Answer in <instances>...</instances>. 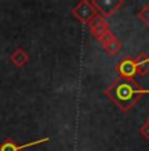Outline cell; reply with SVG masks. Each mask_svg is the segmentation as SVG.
<instances>
[{
  "instance_id": "obj_12",
  "label": "cell",
  "mask_w": 149,
  "mask_h": 151,
  "mask_svg": "<svg viewBox=\"0 0 149 151\" xmlns=\"http://www.w3.org/2000/svg\"><path fill=\"white\" fill-rule=\"evenodd\" d=\"M145 122H147V124H149V116L147 117V121H145Z\"/></svg>"
},
{
  "instance_id": "obj_7",
  "label": "cell",
  "mask_w": 149,
  "mask_h": 151,
  "mask_svg": "<svg viewBox=\"0 0 149 151\" xmlns=\"http://www.w3.org/2000/svg\"><path fill=\"white\" fill-rule=\"evenodd\" d=\"M99 41L102 42L104 51H106L108 55H116L121 50V42L116 38L115 34H113L111 30L107 34H104Z\"/></svg>"
},
{
  "instance_id": "obj_4",
  "label": "cell",
  "mask_w": 149,
  "mask_h": 151,
  "mask_svg": "<svg viewBox=\"0 0 149 151\" xmlns=\"http://www.w3.org/2000/svg\"><path fill=\"white\" fill-rule=\"evenodd\" d=\"M115 71L119 74V78L123 79H135L137 75V66L135 58H123L120 62L115 66Z\"/></svg>"
},
{
  "instance_id": "obj_3",
  "label": "cell",
  "mask_w": 149,
  "mask_h": 151,
  "mask_svg": "<svg viewBox=\"0 0 149 151\" xmlns=\"http://www.w3.org/2000/svg\"><path fill=\"white\" fill-rule=\"evenodd\" d=\"M91 4L94 5L96 12H100L102 16L106 19L118 12L124 1L123 0H92Z\"/></svg>"
},
{
  "instance_id": "obj_5",
  "label": "cell",
  "mask_w": 149,
  "mask_h": 151,
  "mask_svg": "<svg viewBox=\"0 0 149 151\" xmlns=\"http://www.w3.org/2000/svg\"><path fill=\"white\" fill-rule=\"evenodd\" d=\"M49 141H50V137H44V138L36 139V141L28 142V143L19 145L16 141H13L12 138H7L0 145V151H23L27 149V147H33V146H37V145H41V143H46V142H49Z\"/></svg>"
},
{
  "instance_id": "obj_10",
  "label": "cell",
  "mask_w": 149,
  "mask_h": 151,
  "mask_svg": "<svg viewBox=\"0 0 149 151\" xmlns=\"http://www.w3.org/2000/svg\"><path fill=\"white\" fill-rule=\"evenodd\" d=\"M137 17H139L147 27H149V3L142 5V8L139 11V13H137Z\"/></svg>"
},
{
  "instance_id": "obj_1",
  "label": "cell",
  "mask_w": 149,
  "mask_h": 151,
  "mask_svg": "<svg viewBox=\"0 0 149 151\" xmlns=\"http://www.w3.org/2000/svg\"><path fill=\"white\" fill-rule=\"evenodd\" d=\"M149 89H144L135 79L116 78L104 89V95L111 99L113 104L121 112H128L141 99L142 95H148Z\"/></svg>"
},
{
  "instance_id": "obj_2",
  "label": "cell",
  "mask_w": 149,
  "mask_h": 151,
  "mask_svg": "<svg viewBox=\"0 0 149 151\" xmlns=\"http://www.w3.org/2000/svg\"><path fill=\"white\" fill-rule=\"evenodd\" d=\"M71 14H73V17H75L79 22L87 25L96 14H98V12H96V9L94 8V5L91 4V1H89V0H82V1H79L73 8Z\"/></svg>"
},
{
  "instance_id": "obj_8",
  "label": "cell",
  "mask_w": 149,
  "mask_h": 151,
  "mask_svg": "<svg viewBox=\"0 0 149 151\" xmlns=\"http://www.w3.org/2000/svg\"><path fill=\"white\" fill-rule=\"evenodd\" d=\"M9 59L16 67H24L29 62V55L27 51L23 50V49H16V50L11 54Z\"/></svg>"
},
{
  "instance_id": "obj_6",
  "label": "cell",
  "mask_w": 149,
  "mask_h": 151,
  "mask_svg": "<svg viewBox=\"0 0 149 151\" xmlns=\"http://www.w3.org/2000/svg\"><path fill=\"white\" fill-rule=\"evenodd\" d=\"M89 27V30L91 33L92 37H95L96 40H100L104 34H107L110 32V28H108V22L106 21L102 14H96L94 19L87 24Z\"/></svg>"
},
{
  "instance_id": "obj_9",
  "label": "cell",
  "mask_w": 149,
  "mask_h": 151,
  "mask_svg": "<svg viewBox=\"0 0 149 151\" xmlns=\"http://www.w3.org/2000/svg\"><path fill=\"white\" fill-rule=\"evenodd\" d=\"M137 66V75L144 78L149 72V55L147 53H141L137 58H135Z\"/></svg>"
},
{
  "instance_id": "obj_11",
  "label": "cell",
  "mask_w": 149,
  "mask_h": 151,
  "mask_svg": "<svg viewBox=\"0 0 149 151\" xmlns=\"http://www.w3.org/2000/svg\"><path fill=\"white\" fill-rule=\"evenodd\" d=\"M139 133L144 139L149 141V124H147V122L142 124L141 126H140V129H139Z\"/></svg>"
}]
</instances>
